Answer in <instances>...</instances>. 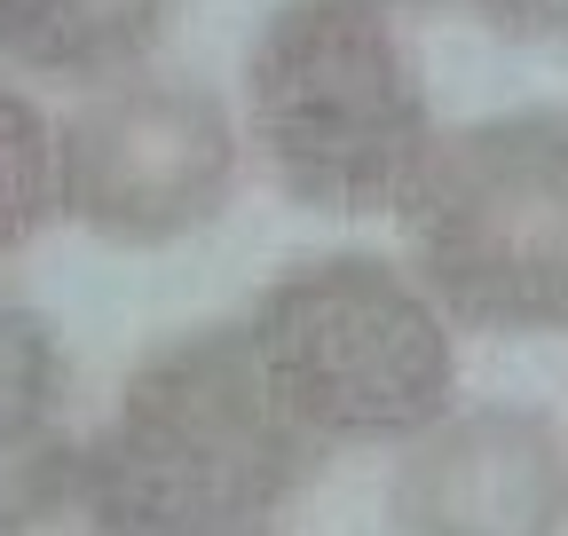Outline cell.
<instances>
[{"label":"cell","mask_w":568,"mask_h":536,"mask_svg":"<svg viewBox=\"0 0 568 536\" xmlns=\"http://www.w3.org/2000/svg\"><path fill=\"white\" fill-rule=\"evenodd\" d=\"M88 465L126 536H276L332 457L276 402L245 323L213 316L126 363Z\"/></svg>","instance_id":"cell-1"},{"label":"cell","mask_w":568,"mask_h":536,"mask_svg":"<svg viewBox=\"0 0 568 536\" xmlns=\"http://www.w3.org/2000/svg\"><path fill=\"white\" fill-rule=\"evenodd\" d=\"M237 118L261 182L324 221H395L443 134L410 40L364 0H276L245 48Z\"/></svg>","instance_id":"cell-2"},{"label":"cell","mask_w":568,"mask_h":536,"mask_svg":"<svg viewBox=\"0 0 568 536\" xmlns=\"http://www.w3.org/2000/svg\"><path fill=\"white\" fill-rule=\"evenodd\" d=\"M245 340L276 402L308 426L324 457L403 450L458 411V323L426 300L403 252L324 245L268 268L245 300Z\"/></svg>","instance_id":"cell-3"},{"label":"cell","mask_w":568,"mask_h":536,"mask_svg":"<svg viewBox=\"0 0 568 536\" xmlns=\"http://www.w3.org/2000/svg\"><path fill=\"white\" fill-rule=\"evenodd\" d=\"M395 252L458 340H568V103H506L435 134Z\"/></svg>","instance_id":"cell-4"},{"label":"cell","mask_w":568,"mask_h":536,"mask_svg":"<svg viewBox=\"0 0 568 536\" xmlns=\"http://www.w3.org/2000/svg\"><path fill=\"white\" fill-rule=\"evenodd\" d=\"M245 166L237 103L151 63L80 87L55 118V214L111 252H166L222 229Z\"/></svg>","instance_id":"cell-5"},{"label":"cell","mask_w":568,"mask_h":536,"mask_svg":"<svg viewBox=\"0 0 568 536\" xmlns=\"http://www.w3.org/2000/svg\"><path fill=\"white\" fill-rule=\"evenodd\" d=\"M387 536H568V419L458 402L387 465Z\"/></svg>","instance_id":"cell-6"},{"label":"cell","mask_w":568,"mask_h":536,"mask_svg":"<svg viewBox=\"0 0 568 536\" xmlns=\"http://www.w3.org/2000/svg\"><path fill=\"white\" fill-rule=\"evenodd\" d=\"M174 24V0H0V63L32 80L95 87L142 72Z\"/></svg>","instance_id":"cell-7"},{"label":"cell","mask_w":568,"mask_h":536,"mask_svg":"<svg viewBox=\"0 0 568 536\" xmlns=\"http://www.w3.org/2000/svg\"><path fill=\"white\" fill-rule=\"evenodd\" d=\"M63 411H71V348H63V331L40 308L0 292V465H17L40 442H55Z\"/></svg>","instance_id":"cell-8"},{"label":"cell","mask_w":568,"mask_h":536,"mask_svg":"<svg viewBox=\"0 0 568 536\" xmlns=\"http://www.w3.org/2000/svg\"><path fill=\"white\" fill-rule=\"evenodd\" d=\"M0 536H126L88 465V434H55L0 465Z\"/></svg>","instance_id":"cell-9"},{"label":"cell","mask_w":568,"mask_h":536,"mask_svg":"<svg viewBox=\"0 0 568 536\" xmlns=\"http://www.w3.org/2000/svg\"><path fill=\"white\" fill-rule=\"evenodd\" d=\"M55 221V118L0 72V260H17Z\"/></svg>","instance_id":"cell-10"},{"label":"cell","mask_w":568,"mask_h":536,"mask_svg":"<svg viewBox=\"0 0 568 536\" xmlns=\"http://www.w3.org/2000/svg\"><path fill=\"white\" fill-rule=\"evenodd\" d=\"M466 9L514 48H568V0H466Z\"/></svg>","instance_id":"cell-11"},{"label":"cell","mask_w":568,"mask_h":536,"mask_svg":"<svg viewBox=\"0 0 568 536\" xmlns=\"http://www.w3.org/2000/svg\"><path fill=\"white\" fill-rule=\"evenodd\" d=\"M364 9H387L395 17V9H466V0H364Z\"/></svg>","instance_id":"cell-12"}]
</instances>
